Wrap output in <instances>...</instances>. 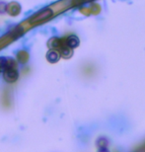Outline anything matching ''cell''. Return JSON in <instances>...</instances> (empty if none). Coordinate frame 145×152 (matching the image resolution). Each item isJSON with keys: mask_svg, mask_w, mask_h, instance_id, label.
<instances>
[{"mask_svg": "<svg viewBox=\"0 0 145 152\" xmlns=\"http://www.w3.org/2000/svg\"><path fill=\"white\" fill-rule=\"evenodd\" d=\"M51 16H52V11H51L50 9H44V10L39 12V13H37L33 17L32 22H34V23L44 22V21L50 19Z\"/></svg>", "mask_w": 145, "mask_h": 152, "instance_id": "7a4b0ae2", "label": "cell"}, {"mask_svg": "<svg viewBox=\"0 0 145 152\" xmlns=\"http://www.w3.org/2000/svg\"><path fill=\"white\" fill-rule=\"evenodd\" d=\"M79 44H80L79 39H78V37H76V36H74V35L69 36V37H67L65 39V45H67L68 48H72V50L79 47Z\"/></svg>", "mask_w": 145, "mask_h": 152, "instance_id": "8992f818", "label": "cell"}, {"mask_svg": "<svg viewBox=\"0 0 145 152\" xmlns=\"http://www.w3.org/2000/svg\"><path fill=\"white\" fill-rule=\"evenodd\" d=\"M47 60L50 63H56L58 62V60L60 59V54L58 53V50H50L47 53Z\"/></svg>", "mask_w": 145, "mask_h": 152, "instance_id": "5b68a950", "label": "cell"}, {"mask_svg": "<svg viewBox=\"0 0 145 152\" xmlns=\"http://www.w3.org/2000/svg\"><path fill=\"white\" fill-rule=\"evenodd\" d=\"M90 11H91L92 14L97 15V14L100 13V11H101V8H100V6L98 4H92L91 8H90Z\"/></svg>", "mask_w": 145, "mask_h": 152, "instance_id": "7c38bea8", "label": "cell"}, {"mask_svg": "<svg viewBox=\"0 0 145 152\" xmlns=\"http://www.w3.org/2000/svg\"><path fill=\"white\" fill-rule=\"evenodd\" d=\"M7 68H18L17 60H15L12 57H7Z\"/></svg>", "mask_w": 145, "mask_h": 152, "instance_id": "30bf717a", "label": "cell"}, {"mask_svg": "<svg viewBox=\"0 0 145 152\" xmlns=\"http://www.w3.org/2000/svg\"><path fill=\"white\" fill-rule=\"evenodd\" d=\"M30 56L27 50H19L17 53V61L22 64H25L29 61Z\"/></svg>", "mask_w": 145, "mask_h": 152, "instance_id": "ba28073f", "label": "cell"}, {"mask_svg": "<svg viewBox=\"0 0 145 152\" xmlns=\"http://www.w3.org/2000/svg\"><path fill=\"white\" fill-rule=\"evenodd\" d=\"M98 152H110V150L108 149V147H106V148H98Z\"/></svg>", "mask_w": 145, "mask_h": 152, "instance_id": "9a60e30c", "label": "cell"}, {"mask_svg": "<svg viewBox=\"0 0 145 152\" xmlns=\"http://www.w3.org/2000/svg\"><path fill=\"white\" fill-rule=\"evenodd\" d=\"M80 11L82 12L83 14H85V15H89L90 13H91V11H90V9H88V8H83V9H81Z\"/></svg>", "mask_w": 145, "mask_h": 152, "instance_id": "5bb4252c", "label": "cell"}, {"mask_svg": "<svg viewBox=\"0 0 145 152\" xmlns=\"http://www.w3.org/2000/svg\"><path fill=\"white\" fill-rule=\"evenodd\" d=\"M58 53L60 54V57H63L64 59H69L73 56V50H72V48H68L66 45H62V47L59 48Z\"/></svg>", "mask_w": 145, "mask_h": 152, "instance_id": "52a82bcc", "label": "cell"}, {"mask_svg": "<svg viewBox=\"0 0 145 152\" xmlns=\"http://www.w3.org/2000/svg\"><path fill=\"white\" fill-rule=\"evenodd\" d=\"M6 12L10 15V16H18L21 12V5L16 1H12L9 4H7Z\"/></svg>", "mask_w": 145, "mask_h": 152, "instance_id": "277c9868", "label": "cell"}, {"mask_svg": "<svg viewBox=\"0 0 145 152\" xmlns=\"http://www.w3.org/2000/svg\"><path fill=\"white\" fill-rule=\"evenodd\" d=\"M109 139L107 137H104V136H102V137H99L98 139L96 140V146L98 148H106L109 146Z\"/></svg>", "mask_w": 145, "mask_h": 152, "instance_id": "9c48e42d", "label": "cell"}, {"mask_svg": "<svg viewBox=\"0 0 145 152\" xmlns=\"http://www.w3.org/2000/svg\"><path fill=\"white\" fill-rule=\"evenodd\" d=\"M65 45V39H59L56 37L50 38L47 42V47L50 50H58L62 45Z\"/></svg>", "mask_w": 145, "mask_h": 152, "instance_id": "3957f363", "label": "cell"}, {"mask_svg": "<svg viewBox=\"0 0 145 152\" xmlns=\"http://www.w3.org/2000/svg\"><path fill=\"white\" fill-rule=\"evenodd\" d=\"M6 8H7V4L5 2H0V14H3L6 12Z\"/></svg>", "mask_w": 145, "mask_h": 152, "instance_id": "4fadbf2b", "label": "cell"}, {"mask_svg": "<svg viewBox=\"0 0 145 152\" xmlns=\"http://www.w3.org/2000/svg\"><path fill=\"white\" fill-rule=\"evenodd\" d=\"M3 78L7 83H15L19 78V72L16 68H7L3 71Z\"/></svg>", "mask_w": 145, "mask_h": 152, "instance_id": "6da1fadb", "label": "cell"}, {"mask_svg": "<svg viewBox=\"0 0 145 152\" xmlns=\"http://www.w3.org/2000/svg\"><path fill=\"white\" fill-rule=\"evenodd\" d=\"M7 69V57L0 56V71H4Z\"/></svg>", "mask_w": 145, "mask_h": 152, "instance_id": "8fae6325", "label": "cell"}]
</instances>
